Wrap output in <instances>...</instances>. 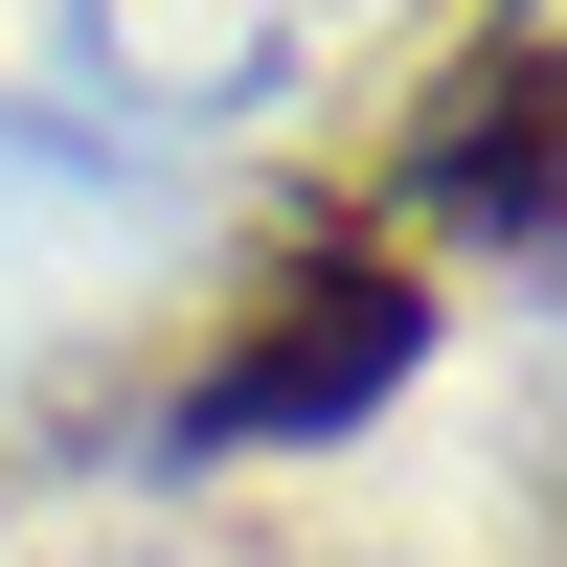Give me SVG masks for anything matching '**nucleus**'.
<instances>
[{
    "mask_svg": "<svg viewBox=\"0 0 567 567\" xmlns=\"http://www.w3.org/2000/svg\"><path fill=\"white\" fill-rule=\"evenodd\" d=\"M409 341H432V296H409V250H386V227H296V250H250L227 341L182 363V432H205V454L363 432V409L409 386Z\"/></svg>",
    "mask_w": 567,
    "mask_h": 567,
    "instance_id": "obj_1",
    "label": "nucleus"
},
{
    "mask_svg": "<svg viewBox=\"0 0 567 567\" xmlns=\"http://www.w3.org/2000/svg\"><path fill=\"white\" fill-rule=\"evenodd\" d=\"M409 205L477 227V250L545 227V0H477V23L432 45V91H409Z\"/></svg>",
    "mask_w": 567,
    "mask_h": 567,
    "instance_id": "obj_2",
    "label": "nucleus"
}]
</instances>
